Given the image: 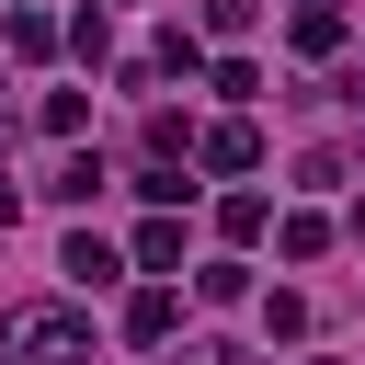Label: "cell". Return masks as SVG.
<instances>
[{
	"instance_id": "6da1fadb",
	"label": "cell",
	"mask_w": 365,
	"mask_h": 365,
	"mask_svg": "<svg viewBox=\"0 0 365 365\" xmlns=\"http://www.w3.org/2000/svg\"><path fill=\"white\" fill-rule=\"evenodd\" d=\"M0 365H91V319L57 308V297H34V308L0 319Z\"/></svg>"
},
{
	"instance_id": "7a4b0ae2",
	"label": "cell",
	"mask_w": 365,
	"mask_h": 365,
	"mask_svg": "<svg viewBox=\"0 0 365 365\" xmlns=\"http://www.w3.org/2000/svg\"><path fill=\"white\" fill-rule=\"evenodd\" d=\"M194 160H205V171H251V160H262V137L228 114V125H205V137H194Z\"/></svg>"
},
{
	"instance_id": "3957f363",
	"label": "cell",
	"mask_w": 365,
	"mask_h": 365,
	"mask_svg": "<svg viewBox=\"0 0 365 365\" xmlns=\"http://www.w3.org/2000/svg\"><path fill=\"white\" fill-rule=\"evenodd\" d=\"M171 319H182L171 285H137V297H125V342H171Z\"/></svg>"
},
{
	"instance_id": "277c9868",
	"label": "cell",
	"mask_w": 365,
	"mask_h": 365,
	"mask_svg": "<svg viewBox=\"0 0 365 365\" xmlns=\"http://www.w3.org/2000/svg\"><path fill=\"white\" fill-rule=\"evenodd\" d=\"M274 251H285V262H319V251H331V217H319V205H297V217L274 228Z\"/></svg>"
},
{
	"instance_id": "5b68a950",
	"label": "cell",
	"mask_w": 365,
	"mask_h": 365,
	"mask_svg": "<svg viewBox=\"0 0 365 365\" xmlns=\"http://www.w3.org/2000/svg\"><path fill=\"white\" fill-rule=\"evenodd\" d=\"M46 194H57V205H91V194H103V160H91V148H80V160H57V182H46Z\"/></svg>"
},
{
	"instance_id": "8992f818",
	"label": "cell",
	"mask_w": 365,
	"mask_h": 365,
	"mask_svg": "<svg viewBox=\"0 0 365 365\" xmlns=\"http://www.w3.org/2000/svg\"><path fill=\"white\" fill-rule=\"evenodd\" d=\"M137 262L171 274V262H182V217H148V228H137Z\"/></svg>"
},
{
	"instance_id": "52a82bcc",
	"label": "cell",
	"mask_w": 365,
	"mask_h": 365,
	"mask_svg": "<svg viewBox=\"0 0 365 365\" xmlns=\"http://www.w3.org/2000/svg\"><path fill=\"white\" fill-rule=\"evenodd\" d=\"M57 274H80V285H114V274H125V262H114V251H103V240H91V228H80V240H68V262H57Z\"/></svg>"
},
{
	"instance_id": "ba28073f",
	"label": "cell",
	"mask_w": 365,
	"mask_h": 365,
	"mask_svg": "<svg viewBox=\"0 0 365 365\" xmlns=\"http://www.w3.org/2000/svg\"><path fill=\"white\" fill-rule=\"evenodd\" d=\"M0 46H11V57H46V46H57V23H46V11H11V23H0Z\"/></svg>"
},
{
	"instance_id": "9c48e42d",
	"label": "cell",
	"mask_w": 365,
	"mask_h": 365,
	"mask_svg": "<svg viewBox=\"0 0 365 365\" xmlns=\"http://www.w3.org/2000/svg\"><path fill=\"white\" fill-rule=\"evenodd\" d=\"M217 228H228V240H262V228H274V205H262V194H228V205H217Z\"/></svg>"
},
{
	"instance_id": "30bf717a",
	"label": "cell",
	"mask_w": 365,
	"mask_h": 365,
	"mask_svg": "<svg viewBox=\"0 0 365 365\" xmlns=\"http://www.w3.org/2000/svg\"><path fill=\"white\" fill-rule=\"evenodd\" d=\"M194 297H205V308H240V297H251V274H240V262H205V274H194Z\"/></svg>"
},
{
	"instance_id": "8fae6325",
	"label": "cell",
	"mask_w": 365,
	"mask_h": 365,
	"mask_svg": "<svg viewBox=\"0 0 365 365\" xmlns=\"http://www.w3.org/2000/svg\"><path fill=\"white\" fill-rule=\"evenodd\" d=\"M342 46V11H297V57H331Z\"/></svg>"
},
{
	"instance_id": "7c38bea8",
	"label": "cell",
	"mask_w": 365,
	"mask_h": 365,
	"mask_svg": "<svg viewBox=\"0 0 365 365\" xmlns=\"http://www.w3.org/2000/svg\"><path fill=\"white\" fill-rule=\"evenodd\" d=\"M11 217H23V194H11V171H0V228H11Z\"/></svg>"
}]
</instances>
